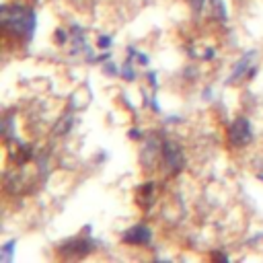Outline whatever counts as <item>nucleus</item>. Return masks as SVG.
Listing matches in <instances>:
<instances>
[{
    "instance_id": "1",
    "label": "nucleus",
    "mask_w": 263,
    "mask_h": 263,
    "mask_svg": "<svg viewBox=\"0 0 263 263\" xmlns=\"http://www.w3.org/2000/svg\"><path fill=\"white\" fill-rule=\"evenodd\" d=\"M2 25H4V33L31 37L35 29V12L23 6H14V16H10V12L2 6Z\"/></svg>"
},
{
    "instance_id": "14",
    "label": "nucleus",
    "mask_w": 263,
    "mask_h": 263,
    "mask_svg": "<svg viewBox=\"0 0 263 263\" xmlns=\"http://www.w3.org/2000/svg\"><path fill=\"white\" fill-rule=\"evenodd\" d=\"M259 177H261V179H263V175H259Z\"/></svg>"
},
{
    "instance_id": "11",
    "label": "nucleus",
    "mask_w": 263,
    "mask_h": 263,
    "mask_svg": "<svg viewBox=\"0 0 263 263\" xmlns=\"http://www.w3.org/2000/svg\"><path fill=\"white\" fill-rule=\"evenodd\" d=\"M129 138H140V129H129Z\"/></svg>"
},
{
    "instance_id": "9",
    "label": "nucleus",
    "mask_w": 263,
    "mask_h": 263,
    "mask_svg": "<svg viewBox=\"0 0 263 263\" xmlns=\"http://www.w3.org/2000/svg\"><path fill=\"white\" fill-rule=\"evenodd\" d=\"M121 76H123V78H127V80H134V78H136V72L132 70V66H123Z\"/></svg>"
},
{
    "instance_id": "12",
    "label": "nucleus",
    "mask_w": 263,
    "mask_h": 263,
    "mask_svg": "<svg viewBox=\"0 0 263 263\" xmlns=\"http://www.w3.org/2000/svg\"><path fill=\"white\" fill-rule=\"evenodd\" d=\"M138 62H140V64H148V58H146L144 53H140V55H138Z\"/></svg>"
},
{
    "instance_id": "3",
    "label": "nucleus",
    "mask_w": 263,
    "mask_h": 263,
    "mask_svg": "<svg viewBox=\"0 0 263 263\" xmlns=\"http://www.w3.org/2000/svg\"><path fill=\"white\" fill-rule=\"evenodd\" d=\"M162 160L166 164V168L171 173H177L181 171L183 166V154H181V148L175 144V142H162Z\"/></svg>"
},
{
    "instance_id": "13",
    "label": "nucleus",
    "mask_w": 263,
    "mask_h": 263,
    "mask_svg": "<svg viewBox=\"0 0 263 263\" xmlns=\"http://www.w3.org/2000/svg\"><path fill=\"white\" fill-rule=\"evenodd\" d=\"M150 84H152V86H154V88H156V86H158V82H156V76H154V74H152V72H150Z\"/></svg>"
},
{
    "instance_id": "8",
    "label": "nucleus",
    "mask_w": 263,
    "mask_h": 263,
    "mask_svg": "<svg viewBox=\"0 0 263 263\" xmlns=\"http://www.w3.org/2000/svg\"><path fill=\"white\" fill-rule=\"evenodd\" d=\"M12 245H14V240H8L4 247H2V259H6V261H10V253H12Z\"/></svg>"
},
{
    "instance_id": "10",
    "label": "nucleus",
    "mask_w": 263,
    "mask_h": 263,
    "mask_svg": "<svg viewBox=\"0 0 263 263\" xmlns=\"http://www.w3.org/2000/svg\"><path fill=\"white\" fill-rule=\"evenodd\" d=\"M99 47H103V49H107V47H111V37H99Z\"/></svg>"
},
{
    "instance_id": "6",
    "label": "nucleus",
    "mask_w": 263,
    "mask_h": 263,
    "mask_svg": "<svg viewBox=\"0 0 263 263\" xmlns=\"http://www.w3.org/2000/svg\"><path fill=\"white\" fill-rule=\"evenodd\" d=\"M251 58H253V51H251L249 55H245V58H242V60H240V62L236 64V68H234V72H232V74L228 76V84H230V82H234L236 78H240V76L245 74V70L249 68V60H251Z\"/></svg>"
},
{
    "instance_id": "2",
    "label": "nucleus",
    "mask_w": 263,
    "mask_h": 263,
    "mask_svg": "<svg viewBox=\"0 0 263 263\" xmlns=\"http://www.w3.org/2000/svg\"><path fill=\"white\" fill-rule=\"evenodd\" d=\"M251 140H253V132H251L249 119L247 117H236L232 121V125L228 127V144L232 148H245Z\"/></svg>"
},
{
    "instance_id": "4",
    "label": "nucleus",
    "mask_w": 263,
    "mask_h": 263,
    "mask_svg": "<svg viewBox=\"0 0 263 263\" xmlns=\"http://www.w3.org/2000/svg\"><path fill=\"white\" fill-rule=\"evenodd\" d=\"M90 249H92V247H90L88 240H84V238H70V240H66L58 251H60L64 257H84V255H88Z\"/></svg>"
},
{
    "instance_id": "5",
    "label": "nucleus",
    "mask_w": 263,
    "mask_h": 263,
    "mask_svg": "<svg viewBox=\"0 0 263 263\" xmlns=\"http://www.w3.org/2000/svg\"><path fill=\"white\" fill-rule=\"evenodd\" d=\"M150 238H152V232H150V228L144 226V224H138V226L129 228V230L123 234V242H127V245H146Z\"/></svg>"
},
{
    "instance_id": "7",
    "label": "nucleus",
    "mask_w": 263,
    "mask_h": 263,
    "mask_svg": "<svg viewBox=\"0 0 263 263\" xmlns=\"http://www.w3.org/2000/svg\"><path fill=\"white\" fill-rule=\"evenodd\" d=\"M212 2V14L218 18V21H224L226 18V6L222 0H210Z\"/></svg>"
}]
</instances>
